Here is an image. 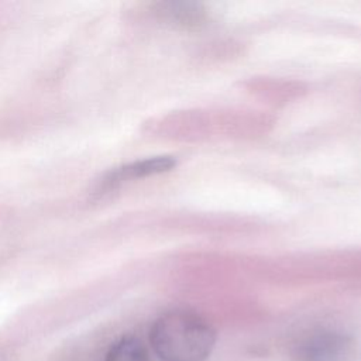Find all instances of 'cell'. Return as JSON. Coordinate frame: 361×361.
I'll use <instances>...</instances> for the list:
<instances>
[{"mask_svg":"<svg viewBox=\"0 0 361 361\" xmlns=\"http://www.w3.org/2000/svg\"><path fill=\"white\" fill-rule=\"evenodd\" d=\"M175 165H176V161L172 157L145 158V159H140V161L127 164L124 166H120V168L111 171L107 175L106 182L116 183V182H123V180H128V179L145 178V176L171 171Z\"/></svg>","mask_w":361,"mask_h":361,"instance_id":"obj_3","label":"cell"},{"mask_svg":"<svg viewBox=\"0 0 361 361\" xmlns=\"http://www.w3.org/2000/svg\"><path fill=\"white\" fill-rule=\"evenodd\" d=\"M103 361H152L144 343L134 336L118 338L106 353Z\"/></svg>","mask_w":361,"mask_h":361,"instance_id":"obj_4","label":"cell"},{"mask_svg":"<svg viewBox=\"0 0 361 361\" xmlns=\"http://www.w3.org/2000/svg\"><path fill=\"white\" fill-rule=\"evenodd\" d=\"M214 343L213 327L189 310L166 312L149 330V344L158 361H206Z\"/></svg>","mask_w":361,"mask_h":361,"instance_id":"obj_1","label":"cell"},{"mask_svg":"<svg viewBox=\"0 0 361 361\" xmlns=\"http://www.w3.org/2000/svg\"><path fill=\"white\" fill-rule=\"evenodd\" d=\"M351 357V341L334 331H322L310 336L296 353L298 361H350Z\"/></svg>","mask_w":361,"mask_h":361,"instance_id":"obj_2","label":"cell"}]
</instances>
